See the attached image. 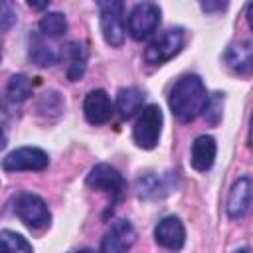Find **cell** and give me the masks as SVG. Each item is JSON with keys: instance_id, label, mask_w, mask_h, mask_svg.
<instances>
[{"instance_id": "ffe728a7", "label": "cell", "mask_w": 253, "mask_h": 253, "mask_svg": "<svg viewBox=\"0 0 253 253\" xmlns=\"http://www.w3.org/2000/svg\"><path fill=\"white\" fill-rule=\"evenodd\" d=\"M67 30V20L61 12H49L40 20V32L49 38H59Z\"/></svg>"}, {"instance_id": "7a4b0ae2", "label": "cell", "mask_w": 253, "mask_h": 253, "mask_svg": "<svg viewBox=\"0 0 253 253\" xmlns=\"http://www.w3.org/2000/svg\"><path fill=\"white\" fill-rule=\"evenodd\" d=\"M160 132H162V111L158 105H146L142 107L138 119L134 121L132 126V138L134 142L144 148L150 150L158 144L160 140Z\"/></svg>"}, {"instance_id": "44dd1931", "label": "cell", "mask_w": 253, "mask_h": 253, "mask_svg": "<svg viewBox=\"0 0 253 253\" xmlns=\"http://www.w3.org/2000/svg\"><path fill=\"white\" fill-rule=\"evenodd\" d=\"M2 253H32V245L16 231H2Z\"/></svg>"}, {"instance_id": "f1b7e54d", "label": "cell", "mask_w": 253, "mask_h": 253, "mask_svg": "<svg viewBox=\"0 0 253 253\" xmlns=\"http://www.w3.org/2000/svg\"><path fill=\"white\" fill-rule=\"evenodd\" d=\"M235 253H249V251H247V249H237Z\"/></svg>"}, {"instance_id": "603a6c76", "label": "cell", "mask_w": 253, "mask_h": 253, "mask_svg": "<svg viewBox=\"0 0 253 253\" xmlns=\"http://www.w3.org/2000/svg\"><path fill=\"white\" fill-rule=\"evenodd\" d=\"M14 22H16V12L12 10V6L8 2H2V12H0V26H2V30L6 32Z\"/></svg>"}, {"instance_id": "4fadbf2b", "label": "cell", "mask_w": 253, "mask_h": 253, "mask_svg": "<svg viewBox=\"0 0 253 253\" xmlns=\"http://www.w3.org/2000/svg\"><path fill=\"white\" fill-rule=\"evenodd\" d=\"M249 200H251V178L249 176H241L237 178L231 188H229V196H227V215L231 219H239L247 213L249 208Z\"/></svg>"}, {"instance_id": "5b68a950", "label": "cell", "mask_w": 253, "mask_h": 253, "mask_svg": "<svg viewBox=\"0 0 253 253\" xmlns=\"http://www.w3.org/2000/svg\"><path fill=\"white\" fill-rule=\"evenodd\" d=\"M184 47V32L182 30H166L160 38L148 43L144 49V59L150 65H162L164 61L178 55Z\"/></svg>"}, {"instance_id": "ba28073f", "label": "cell", "mask_w": 253, "mask_h": 253, "mask_svg": "<svg viewBox=\"0 0 253 253\" xmlns=\"http://www.w3.org/2000/svg\"><path fill=\"white\" fill-rule=\"evenodd\" d=\"M49 164L47 152L38 146H22L4 156V172H22V170H43Z\"/></svg>"}, {"instance_id": "52a82bcc", "label": "cell", "mask_w": 253, "mask_h": 253, "mask_svg": "<svg viewBox=\"0 0 253 253\" xmlns=\"http://www.w3.org/2000/svg\"><path fill=\"white\" fill-rule=\"evenodd\" d=\"M87 186L99 192H107L111 194V202L115 204L123 192L126 190V182L121 176V172L117 168H113L111 164H97L91 168V172L87 174Z\"/></svg>"}, {"instance_id": "2e32d148", "label": "cell", "mask_w": 253, "mask_h": 253, "mask_svg": "<svg viewBox=\"0 0 253 253\" xmlns=\"http://www.w3.org/2000/svg\"><path fill=\"white\" fill-rule=\"evenodd\" d=\"M63 61L67 63L65 65V73L69 77V81H79L85 73V67H87V51L81 43L77 42H71L63 47V53H61Z\"/></svg>"}, {"instance_id": "5bb4252c", "label": "cell", "mask_w": 253, "mask_h": 253, "mask_svg": "<svg viewBox=\"0 0 253 253\" xmlns=\"http://www.w3.org/2000/svg\"><path fill=\"white\" fill-rule=\"evenodd\" d=\"M225 63L233 73L247 75L253 71V42H237L227 47Z\"/></svg>"}, {"instance_id": "cb8c5ba5", "label": "cell", "mask_w": 253, "mask_h": 253, "mask_svg": "<svg viewBox=\"0 0 253 253\" xmlns=\"http://www.w3.org/2000/svg\"><path fill=\"white\" fill-rule=\"evenodd\" d=\"M200 6H202V10L211 12V10H223L227 6V2H202Z\"/></svg>"}, {"instance_id": "9a60e30c", "label": "cell", "mask_w": 253, "mask_h": 253, "mask_svg": "<svg viewBox=\"0 0 253 253\" xmlns=\"http://www.w3.org/2000/svg\"><path fill=\"white\" fill-rule=\"evenodd\" d=\"M215 140L210 134H202L192 142V154H190V162L198 172H206L213 166L215 160Z\"/></svg>"}, {"instance_id": "ac0fdd59", "label": "cell", "mask_w": 253, "mask_h": 253, "mask_svg": "<svg viewBox=\"0 0 253 253\" xmlns=\"http://www.w3.org/2000/svg\"><path fill=\"white\" fill-rule=\"evenodd\" d=\"M30 57H32V61H34L36 65H40V67H49V65H55V63L59 61L57 51H55L51 45H47L38 34L32 36Z\"/></svg>"}, {"instance_id": "7402d4cb", "label": "cell", "mask_w": 253, "mask_h": 253, "mask_svg": "<svg viewBox=\"0 0 253 253\" xmlns=\"http://www.w3.org/2000/svg\"><path fill=\"white\" fill-rule=\"evenodd\" d=\"M221 113H223V93H211L208 97V103H206V109H204V117L211 126H215L221 121Z\"/></svg>"}, {"instance_id": "d4e9b609", "label": "cell", "mask_w": 253, "mask_h": 253, "mask_svg": "<svg viewBox=\"0 0 253 253\" xmlns=\"http://www.w3.org/2000/svg\"><path fill=\"white\" fill-rule=\"evenodd\" d=\"M247 24H249V28L253 30V4L247 6Z\"/></svg>"}, {"instance_id": "277c9868", "label": "cell", "mask_w": 253, "mask_h": 253, "mask_svg": "<svg viewBox=\"0 0 253 253\" xmlns=\"http://www.w3.org/2000/svg\"><path fill=\"white\" fill-rule=\"evenodd\" d=\"M16 215L20 217V221L24 225H28L30 229H42L45 225H49V210L45 206V202L36 196V194H20L16 198V206H14Z\"/></svg>"}, {"instance_id": "e0dca14e", "label": "cell", "mask_w": 253, "mask_h": 253, "mask_svg": "<svg viewBox=\"0 0 253 253\" xmlns=\"http://www.w3.org/2000/svg\"><path fill=\"white\" fill-rule=\"evenodd\" d=\"M142 103H144V93L140 89H136V87H125V89L119 91L115 107H117V111H119V115L123 119H128L136 111L142 109Z\"/></svg>"}, {"instance_id": "7c38bea8", "label": "cell", "mask_w": 253, "mask_h": 253, "mask_svg": "<svg viewBox=\"0 0 253 253\" xmlns=\"http://www.w3.org/2000/svg\"><path fill=\"white\" fill-rule=\"evenodd\" d=\"M83 113L91 125H103L113 115V103L103 89H93L83 101Z\"/></svg>"}, {"instance_id": "4316f807", "label": "cell", "mask_w": 253, "mask_h": 253, "mask_svg": "<svg viewBox=\"0 0 253 253\" xmlns=\"http://www.w3.org/2000/svg\"><path fill=\"white\" fill-rule=\"evenodd\" d=\"M30 6L36 10H42V8H47V2H30Z\"/></svg>"}, {"instance_id": "9c48e42d", "label": "cell", "mask_w": 253, "mask_h": 253, "mask_svg": "<svg viewBox=\"0 0 253 253\" xmlns=\"http://www.w3.org/2000/svg\"><path fill=\"white\" fill-rule=\"evenodd\" d=\"M136 241V231L130 221L117 219L101 241L99 253H128Z\"/></svg>"}, {"instance_id": "8fae6325", "label": "cell", "mask_w": 253, "mask_h": 253, "mask_svg": "<svg viewBox=\"0 0 253 253\" xmlns=\"http://www.w3.org/2000/svg\"><path fill=\"white\" fill-rule=\"evenodd\" d=\"M154 239L158 245H162L166 249H172V251L182 249V245L186 241V231H184L182 221L174 215L160 219L158 225L154 227Z\"/></svg>"}, {"instance_id": "83f0119b", "label": "cell", "mask_w": 253, "mask_h": 253, "mask_svg": "<svg viewBox=\"0 0 253 253\" xmlns=\"http://www.w3.org/2000/svg\"><path fill=\"white\" fill-rule=\"evenodd\" d=\"M75 253H95L93 249H81V251H75Z\"/></svg>"}, {"instance_id": "30bf717a", "label": "cell", "mask_w": 253, "mask_h": 253, "mask_svg": "<svg viewBox=\"0 0 253 253\" xmlns=\"http://www.w3.org/2000/svg\"><path fill=\"white\" fill-rule=\"evenodd\" d=\"M176 186V178L168 172V174H144L140 178H136L134 182V190L138 194V198L142 200H156V198H164L168 196Z\"/></svg>"}, {"instance_id": "484cf974", "label": "cell", "mask_w": 253, "mask_h": 253, "mask_svg": "<svg viewBox=\"0 0 253 253\" xmlns=\"http://www.w3.org/2000/svg\"><path fill=\"white\" fill-rule=\"evenodd\" d=\"M249 146H253V113H251V121H249Z\"/></svg>"}, {"instance_id": "6da1fadb", "label": "cell", "mask_w": 253, "mask_h": 253, "mask_svg": "<svg viewBox=\"0 0 253 253\" xmlns=\"http://www.w3.org/2000/svg\"><path fill=\"white\" fill-rule=\"evenodd\" d=\"M206 103H208V93L198 75L180 77L168 95L170 111L184 123H190L198 115H202Z\"/></svg>"}, {"instance_id": "8992f818", "label": "cell", "mask_w": 253, "mask_h": 253, "mask_svg": "<svg viewBox=\"0 0 253 253\" xmlns=\"http://www.w3.org/2000/svg\"><path fill=\"white\" fill-rule=\"evenodd\" d=\"M160 24V8L154 2H140L130 10L128 34L132 40H146Z\"/></svg>"}, {"instance_id": "3957f363", "label": "cell", "mask_w": 253, "mask_h": 253, "mask_svg": "<svg viewBox=\"0 0 253 253\" xmlns=\"http://www.w3.org/2000/svg\"><path fill=\"white\" fill-rule=\"evenodd\" d=\"M101 32L109 45H121L125 42V4L123 2H99Z\"/></svg>"}, {"instance_id": "d6986e66", "label": "cell", "mask_w": 253, "mask_h": 253, "mask_svg": "<svg viewBox=\"0 0 253 253\" xmlns=\"http://www.w3.org/2000/svg\"><path fill=\"white\" fill-rule=\"evenodd\" d=\"M32 95V83L26 75H12L6 85V101L10 105H20Z\"/></svg>"}]
</instances>
